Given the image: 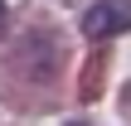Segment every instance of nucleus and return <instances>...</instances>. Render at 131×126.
I'll return each mask as SVG.
<instances>
[{"mask_svg": "<svg viewBox=\"0 0 131 126\" xmlns=\"http://www.w3.org/2000/svg\"><path fill=\"white\" fill-rule=\"evenodd\" d=\"M131 29V0H97L83 10V34L88 39H112Z\"/></svg>", "mask_w": 131, "mask_h": 126, "instance_id": "obj_1", "label": "nucleus"}, {"mask_svg": "<svg viewBox=\"0 0 131 126\" xmlns=\"http://www.w3.org/2000/svg\"><path fill=\"white\" fill-rule=\"evenodd\" d=\"M0 29H5V0H0Z\"/></svg>", "mask_w": 131, "mask_h": 126, "instance_id": "obj_3", "label": "nucleus"}, {"mask_svg": "<svg viewBox=\"0 0 131 126\" xmlns=\"http://www.w3.org/2000/svg\"><path fill=\"white\" fill-rule=\"evenodd\" d=\"M29 53H34L29 78H49V73L58 68V49H53V39H49V34H29Z\"/></svg>", "mask_w": 131, "mask_h": 126, "instance_id": "obj_2", "label": "nucleus"}]
</instances>
